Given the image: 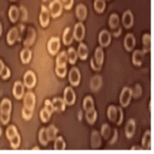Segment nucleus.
Returning a JSON list of instances; mask_svg holds the SVG:
<instances>
[{"label": "nucleus", "mask_w": 154, "mask_h": 154, "mask_svg": "<svg viewBox=\"0 0 154 154\" xmlns=\"http://www.w3.org/2000/svg\"><path fill=\"white\" fill-rule=\"evenodd\" d=\"M50 21V15H49V9L45 7H42V11L40 14V24L42 27H46Z\"/></svg>", "instance_id": "obj_9"}, {"label": "nucleus", "mask_w": 154, "mask_h": 154, "mask_svg": "<svg viewBox=\"0 0 154 154\" xmlns=\"http://www.w3.org/2000/svg\"><path fill=\"white\" fill-rule=\"evenodd\" d=\"M52 104L54 106V111L57 112H62L66 109V103L61 98H54V100L52 101Z\"/></svg>", "instance_id": "obj_21"}, {"label": "nucleus", "mask_w": 154, "mask_h": 154, "mask_svg": "<svg viewBox=\"0 0 154 154\" xmlns=\"http://www.w3.org/2000/svg\"><path fill=\"white\" fill-rule=\"evenodd\" d=\"M83 108L86 112H89V111L94 109V103H93V100L91 96L85 97V99L83 101Z\"/></svg>", "instance_id": "obj_32"}, {"label": "nucleus", "mask_w": 154, "mask_h": 154, "mask_svg": "<svg viewBox=\"0 0 154 154\" xmlns=\"http://www.w3.org/2000/svg\"><path fill=\"white\" fill-rule=\"evenodd\" d=\"M85 36V27L82 22H79L75 25L73 31V37L78 42H81Z\"/></svg>", "instance_id": "obj_5"}, {"label": "nucleus", "mask_w": 154, "mask_h": 154, "mask_svg": "<svg viewBox=\"0 0 154 154\" xmlns=\"http://www.w3.org/2000/svg\"><path fill=\"white\" fill-rule=\"evenodd\" d=\"M111 43V33L105 30L102 31L99 34V44L102 47H106Z\"/></svg>", "instance_id": "obj_11"}, {"label": "nucleus", "mask_w": 154, "mask_h": 154, "mask_svg": "<svg viewBox=\"0 0 154 154\" xmlns=\"http://www.w3.org/2000/svg\"><path fill=\"white\" fill-rule=\"evenodd\" d=\"M45 131H46V135H47V137H48V140L49 141H52L55 138L57 137V128L54 127V125H51L47 128H45Z\"/></svg>", "instance_id": "obj_27"}, {"label": "nucleus", "mask_w": 154, "mask_h": 154, "mask_svg": "<svg viewBox=\"0 0 154 154\" xmlns=\"http://www.w3.org/2000/svg\"><path fill=\"white\" fill-rule=\"evenodd\" d=\"M39 141L41 142L42 145H44V146H46L47 143H48V141H49L45 128H42V129L40 130V132H39Z\"/></svg>", "instance_id": "obj_36"}, {"label": "nucleus", "mask_w": 154, "mask_h": 154, "mask_svg": "<svg viewBox=\"0 0 154 154\" xmlns=\"http://www.w3.org/2000/svg\"><path fill=\"white\" fill-rule=\"evenodd\" d=\"M55 72H57V75L59 78H64L66 75V66H57V68H55Z\"/></svg>", "instance_id": "obj_44"}, {"label": "nucleus", "mask_w": 154, "mask_h": 154, "mask_svg": "<svg viewBox=\"0 0 154 154\" xmlns=\"http://www.w3.org/2000/svg\"><path fill=\"white\" fill-rule=\"evenodd\" d=\"M131 149L132 150H134V149H141V148H139V147H133Z\"/></svg>", "instance_id": "obj_55"}, {"label": "nucleus", "mask_w": 154, "mask_h": 154, "mask_svg": "<svg viewBox=\"0 0 154 154\" xmlns=\"http://www.w3.org/2000/svg\"><path fill=\"white\" fill-rule=\"evenodd\" d=\"M18 134V131H17V128L14 127V125H9V127L7 128V131H6V136L8 137V139H11L14 136Z\"/></svg>", "instance_id": "obj_41"}, {"label": "nucleus", "mask_w": 154, "mask_h": 154, "mask_svg": "<svg viewBox=\"0 0 154 154\" xmlns=\"http://www.w3.org/2000/svg\"><path fill=\"white\" fill-rule=\"evenodd\" d=\"M66 54H67V61H69V63H70L71 65H74L78 59V54L75 51V49L69 48Z\"/></svg>", "instance_id": "obj_33"}, {"label": "nucleus", "mask_w": 154, "mask_h": 154, "mask_svg": "<svg viewBox=\"0 0 154 154\" xmlns=\"http://www.w3.org/2000/svg\"><path fill=\"white\" fill-rule=\"evenodd\" d=\"M86 119L89 124H91V125L94 124V122L97 119V112L94 109H92L89 112H86Z\"/></svg>", "instance_id": "obj_37"}, {"label": "nucleus", "mask_w": 154, "mask_h": 154, "mask_svg": "<svg viewBox=\"0 0 154 154\" xmlns=\"http://www.w3.org/2000/svg\"><path fill=\"white\" fill-rule=\"evenodd\" d=\"M91 68L93 69V70H95V71H99V70H101V68H102L101 66H98L96 64V62H95V60L93 58L91 59Z\"/></svg>", "instance_id": "obj_51"}, {"label": "nucleus", "mask_w": 154, "mask_h": 154, "mask_svg": "<svg viewBox=\"0 0 154 154\" xmlns=\"http://www.w3.org/2000/svg\"><path fill=\"white\" fill-rule=\"evenodd\" d=\"M9 141H10V146L12 149H16L20 147V137L19 134L15 135L11 139H9Z\"/></svg>", "instance_id": "obj_39"}, {"label": "nucleus", "mask_w": 154, "mask_h": 154, "mask_svg": "<svg viewBox=\"0 0 154 154\" xmlns=\"http://www.w3.org/2000/svg\"><path fill=\"white\" fill-rule=\"evenodd\" d=\"M121 32H122V30H121V27H116V29H113V34H114V36L115 37H118L120 34H121Z\"/></svg>", "instance_id": "obj_52"}, {"label": "nucleus", "mask_w": 154, "mask_h": 154, "mask_svg": "<svg viewBox=\"0 0 154 154\" xmlns=\"http://www.w3.org/2000/svg\"><path fill=\"white\" fill-rule=\"evenodd\" d=\"M8 16L11 20V22H16L18 18H19V9L15 6L10 7L8 10Z\"/></svg>", "instance_id": "obj_34"}, {"label": "nucleus", "mask_w": 154, "mask_h": 154, "mask_svg": "<svg viewBox=\"0 0 154 154\" xmlns=\"http://www.w3.org/2000/svg\"><path fill=\"white\" fill-rule=\"evenodd\" d=\"M141 92H142V90H141V87L139 85H136L135 87V90L132 91V95L134 96V98H137L141 95Z\"/></svg>", "instance_id": "obj_49"}, {"label": "nucleus", "mask_w": 154, "mask_h": 154, "mask_svg": "<svg viewBox=\"0 0 154 154\" xmlns=\"http://www.w3.org/2000/svg\"><path fill=\"white\" fill-rule=\"evenodd\" d=\"M131 97H132V90H130L128 87H125L122 90V92L120 95V99H119L120 104L123 107H127L130 103Z\"/></svg>", "instance_id": "obj_2"}, {"label": "nucleus", "mask_w": 154, "mask_h": 154, "mask_svg": "<svg viewBox=\"0 0 154 154\" xmlns=\"http://www.w3.org/2000/svg\"><path fill=\"white\" fill-rule=\"evenodd\" d=\"M136 45V39L132 33H128L124 40V46L128 51H132Z\"/></svg>", "instance_id": "obj_14"}, {"label": "nucleus", "mask_w": 154, "mask_h": 154, "mask_svg": "<svg viewBox=\"0 0 154 154\" xmlns=\"http://www.w3.org/2000/svg\"><path fill=\"white\" fill-rule=\"evenodd\" d=\"M109 26L112 30L119 26V18L116 14H112L109 19Z\"/></svg>", "instance_id": "obj_35"}, {"label": "nucleus", "mask_w": 154, "mask_h": 154, "mask_svg": "<svg viewBox=\"0 0 154 154\" xmlns=\"http://www.w3.org/2000/svg\"><path fill=\"white\" fill-rule=\"evenodd\" d=\"M63 5L60 0H53L49 6V12L53 18H57L61 15Z\"/></svg>", "instance_id": "obj_1"}, {"label": "nucleus", "mask_w": 154, "mask_h": 154, "mask_svg": "<svg viewBox=\"0 0 154 154\" xmlns=\"http://www.w3.org/2000/svg\"><path fill=\"white\" fill-rule=\"evenodd\" d=\"M50 117H51V113H49V112L45 108H44L43 110L40 112V118H41V120L43 121L44 123L48 122Z\"/></svg>", "instance_id": "obj_42"}, {"label": "nucleus", "mask_w": 154, "mask_h": 154, "mask_svg": "<svg viewBox=\"0 0 154 154\" xmlns=\"http://www.w3.org/2000/svg\"><path fill=\"white\" fill-rule=\"evenodd\" d=\"M32 109H29L27 107H24L22 109V116L25 120H30L32 117Z\"/></svg>", "instance_id": "obj_43"}, {"label": "nucleus", "mask_w": 154, "mask_h": 154, "mask_svg": "<svg viewBox=\"0 0 154 154\" xmlns=\"http://www.w3.org/2000/svg\"><path fill=\"white\" fill-rule=\"evenodd\" d=\"M103 59H104V54H103L102 47H97L95 50V54H94V60H95L96 64L98 66H102L103 63Z\"/></svg>", "instance_id": "obj_22"}, {"label": "nucleus", "mask_w": 154, "mask_h": 154, "mask_svg": "<svg viewBox=\"0 0 154 154\" xmlns=\"http://www.w3.org/2000/svg\"><path fill=\"white\" fill-rule=\"evenodd\" d=\"M78 57L81 59V60H86L89 54V50L86 45H84L83 43H80L79 45V48H78Z\"/></svg>", "instance_id": "obj_19"}, {"label": "nucleus", "mask_w": 154, "mask_h": 154, "mask_svg": "<svg viewBox=\"0 0 154 154\" xmlns=\"http://www.w3.org/2000/svg\"><path fill=\"white\" fill-rule=\"evenodd\" d=\"M59 48H60V40L58 37H52L48 44H47V49H48V52L52 54V55H54L57 54V52L59 51Z\"/></svg>", "instance_id": "obj_3"}, {"label": "nucleus", "mask_w": 154, "mask_h": 154, "mask_svg": "<svg viewBox=\"0 0 154 154\" xmlns=\"http://www.w3.org/2000/svg\"><path fill=\"white\" fill-rule=\"evenodd\" d=\"M23 85L28 89H32L36 84V76L32 71H27L23 77Z\"/></svg>", "instance_id": "obj_4"}, {"label": "nucleus", "mask_w": 154, "mask_h": 154, "mask_svg": "<svg viewBox=\"0 0 154 154\" xmlns=\"http://www.w3.org/2000/svg\"><path fill=\"white\" fill-rule=\"evenodd\" d=\"M101 134L105 139H108L110 137V136H111V128L107 124L103 125L102 129H101Z\"/></svg>", "instance_id": "obj_40"}, {"label": "nucleus", "mask_w": 154, "mask_h": 154, "mask_svg": "<svg viewBox=\"0 0 154 154\" xmlns=\"http://www.w3.org/2000/svg\"><path fill=\"white\" fill-rule=\"evenodd\" d=\"M76 100V95L72 88L66 87L64 91V102L67 105H72L74 104Z\"/></svg>", "instance_id": "obj_6"}, {"label": "nucleus", "mask_w": 154, "mask_h": 154, "mask_svg": "<svg viewBox=\"0 0 154 154\" xmlns=\"http://www.w3.org/2000/svg\"><path fill=\"white\" fill-rule=\"evenodd\" d=\"M54 140V149L55 150H64L66 149V142L64 141V139H63L62 137H55Z\"/></svg>", "instance_id": "obj_31"}, {"label": "nucleus", "mask_w": 154, "mask_h": 154, "mask_svg": "<svg viewBox=\"0 0 154 154\" xmlns=\"http://www.w3.org/2000/svg\"><path fill=\"white\" fill-rule=\"evenodd\" d=\"M107 116L110 121L116 122V117H117V107H116L114 105L109 106L108 111H107Z\"/></svg>", "instance_id": "obj_28"}, {"label": "nucleus", "mask_w": 154, "mask_h": 154, "mask_svg": "<svg viewBox=\"0 0 154 154\" xmlns=\"http://www.w3.org/2000/svg\"><path fill=\"white\" fill-rule=\"evenodd\" d=\"M39 149H40V148H38V147H34L32 149V150H39Z\"/></svg>", "instance_id": "obj_57"}, {"label": "nucleus", "mask_w": 154, "mask_h": 154, "mask_svg": "<svg viewBox=\"0 0 154 154\" xmlns=\"http://www.w3.org/2000/svg\"><path fill=\"white\" fill-rule=\"evenodd\" d=\"M116 139H117V131L116 130H115V132H114V137H113V139L110 141V143L111 144H113V143H115V141H116Z\"/></svg>", "instance_id": "obj_53"}, {"label": "nucleus", "mask_w": 154, "mask_h": 154, "mask_svg": "<svg viewBox=\"0 0 154 154\" xmlns=\"http://www.w3.org/2000/svg\"><path fill=\"white\" fill-rule=\"evenodd\" d=\"M32 58V52L29 49H23L20 53V59L23 64H28Z\"/></svg>", "instance_id": "obj_30"}, {"label": "nucleus", "mask_w": 154, "mask_h": 154, "mask_svg": "<svg viewBox=\"0 0 154 154\" xmlns=\"http://www.w3.org/2000/svg\"><path fill=\"white\" fill-rule=\"evenodd\" d=\"M45 108L49 112V113H53V112H54V106L52 104V102H50L49 100H46L45 101Z\"/></svg>", "instance_id": "obj_50"}, {"label": "nucleus", "mask_w": 154, "mask_h": 154, "mask_svg": "<svg viewBox=\"0 0 154 154\" xmlns=\"http://www.w3.org/2000/svg\"><path fill=\"white\" fill-rule=\"evenodd\" d=\"M66 62H67V54H66V52L63 51L57 57V66H66Z\"/></svg>", "instance_id": "obj_29"}, {"label": "nucleus", "mask_w": 154, "mask_h": 154, "mask_svg": "<svg viewBox=\"0 0 154 154\" xmlns=\"http://www.w3.org/2000/svg\"><path fill=\"white\" fill-rule=\"evenodd\" d=\"M124 119V114H123V110L121 107H117V117H116V124L119 125L122 124Z\"/></svg>", "instance_id": "obj_45"}, {"label": "nucleus", "mask_w": 154, "mask_h": 154, "mask_svg": "<svg viewBox=\"0 0 154 154\" xmlns=\"http://www.w3.org/2000/svg\"><path fill=\"white\" fill-rule=\"evenodd\" d=\"M1 33H2V25L0 23V36H1Z\"/></svg>", "instance_id": "obj_56"}, {"label": "nucleus", "mask_w": 154, "mask_h": 154, "mask_svg": "<svg viewBox=\"0 0 154 154\" xmlns=\"http://www.w3.org/2000/svg\"><path fill=\"white\" fill-rule=\"evenodd\" d=\"M76 16L81 21L85 20L87 17V8L83 4H79L76 8Z\"/></svg>", "instance_id": "obj_16"}, {"label": "nucleus", "mask_w": 154, "mask_h": 154, "mask_svg": "<svg viewBox=\"0 0 154 154\" xmlns=\"http://www.w3.org/2000/svg\"><path fill=\"white\" fill-rule=\"evenodd\" d=\"M19 39V32H18V29L17 28H13L11 29L8 33V37H7V41L8 45H14V43Z\"/></svg>", "instance_id": "obj_20"}, {"label": "nucleus", "mask_w": 154, "mask_h": 154, "mask_svg": "<svg viewBox=\"0 0 154 154\" xmlns=\"http://www.w3.org/2000/svg\"><path fill=\"white\" fill-rule=\"evenodd\" d=\"M11 102L8 99H4L0 103V113L10 114L11 112Z\"/></svg>", "instance_id": "obj_25"}, {"label": "nucleus", "mask_w": 154, "mask_h": 154, "mask_svg": "<svg viewBox=\"0 0 154 154\" xmlns=\"http://www.w3.org/2000/svg\"><path fill=\"white\" fill-rule=\"evenodd\" d=\"M73 32L69 27H66L63 33V43L65 45H69L73 43Z\"/></svg>", "instance_id": "obj_17"}, {"label": "nucleus", "mask_w": 154, "mask_h": 154, "mask_svg": "<svg viewBox=\"0 0 154 154\" xmlns=\"http://www.w3.org/2000/svg\"><path fill=\"white\" fill-rule=\"evenodd\" d=\"M142 149H149L151 148V132L149 130L146 131L142 138Z\"/></svg>", "instance_id": "obj_24"}, {"label": "nucleus", "mask_w": 154, "mask_h": 154, "mask_svg": "<svg viewBox=\"0 0 154 154\" xmlns=\"http://www.w3.org/2000/svg\"><path fill=\"white\" fill-rule=\"evenodd\" d=\"M73 3H74V0H64L62 5H63L65 9L69 10V9H71V8L73 6Z\"/></svg>", "instance_id": "obj_48"}, {"label": "nucleus", "mask_w": 154, "mask_h": 154, "mask_svg": "<svg viewBox=\"0 0 154 154\" xmlns=\"http://www.w3.org/2000/svg\"><path fill=\"white\" fill-rule=\"evenodd\" d=\"M0 76H1V78L3 79H7L8 78H9V76H10V70H9V68L8 66H5L4 69L2 70V72L0 73Z\"/></svg>", "instance_id": "obj_47"}, {"label": "nucleus", "mask_w": 154, "mask_h": 154, "mask_svg": "<svg viewBox=\"0 0 154 154\" xmlns=\"http://www.w3.org/2000/svg\"><path fill=\"white\" fill-rule=\"evenodd\" d=\"M24 94V85L20 81H17L13 87V95L18 100H20Z\"/></svg>", "instance_id": "obj_12"}, {"label": "nucleus", "mask_w": 154, "mask_h": 154, "mask_svg": "<svg viewBox=\"0 0 154 154\" xmlns=\"http://www.w3.org/2000/svg\"><path fill=\"white\" fill-rule=\"evenodd\" d=\"M151 49V37L149 33H146L143 36V53H149Z\"/></svg>", "instance_id": "obj_26"}, {"label": "nucleus", "mask_w": 154, "mask_h": 154, "mask_svg": "<svg viewBox=\"0 0 154 154\" xmlns=\"http://www.w3.org/2000/svg\"><path fill=\"white\" fill-rule=\"evenodd\" d=\"M91 148L93 149H97L101 147V145H102L101 136L98 131H96V130L92 131L91 137Z\"/></svg>", "instance_id": "obj_13"}, {"label": "nucleus", "mask_w": 154, "mask_h": 154, "mask_svg": "<svg viewBox=\"0 0 154 154\" xmlns=\"http://www.w3.org/2000/svg\"><path fill=\"white\" fill-rule=\"evenodd\" d=\"M24 107H27L29 109H32L34 108L35 105V95L33 92L32 91H28L25 95H24Z\"/></svg>", "instance_id": "obj_10"}, {"label": "nucleus", "mask_w": 154, "mask_h": 154, "mask_svg": "<svg viewBox=\"0 0 154 154\" xmlns=\"http://www.w3.org/2000/svg\"><path fill=\"white\" fill-rule=\"evenodd\" d=\"M9 119H10V114L0 113V120H1L3 125H7L9 122Z\"/></svg>", "instance_id": "obj_46"}, {"label": "nucleus", "mask_w": 154, "mask_h": 154, "mask_svg": "<svg viewBox=\"0 0 154 154\" xmlns=\"http://www.w3.org/2000/svg\"><path fill=\"white\" fill-rule=\"evenodd\" d=\"M69 82L71 83L72 86H78L80 82V73L79 68L73 67L71 68V70L69 71Z\"/></svg>", "instance_id": "obj_7"}, {"label": "nucleus", "mask_w": 154, "mask_h": 154, "mask_svg": "<svg viewBox=\"0 0 154 154\" xmlns=\"http://www.w3.org/2000/svg\"><path fill=\"white\" fill-rule=\"evenodd\" d=\"M62 1H64V0H62Z\"/></svg>", "instance_id": "obj_59"}, {"label": "nucleus", "mask_w": 154, "mask_h": 154, "mask_svg": "<svg viewBox=\"0 0 154 154\" xmlns=\"http://www.w3.org/2000/svg\"><path fill=\"white\" fill-rule=\"evenodd\" d=\"M143 60H144V53H143V51H139V50L135 51L134 54H133V63H134V65L139 66L142 64Z\"/></svg>", "instance_id": "obj_23"}, {"label": "nucleus", "mask_w": 154, "mask_h": 154, "mask_svg": "<svg viewBox=\"0 0 154 154\" xmlns=\"http://www.w3.org/2000/svg\"><path fill=\"white\" fill-rule=\"evenodd\" d=\"M135 130H136V123L135 120L130 119L128 121L127 125H125V135H127L128 138H130L133 137V135L135 134Z\"/></svg>", "instance_id": "obj_18"}, {"label": "nucleus", "mask_w": 154, "mask_h": 154, "mask_svg": "<svg viewBox=\"0 0 154 154\" xmlns=\"http://www.w3.org/2000/svg\"><path fill=\"white\" fill-rule=\"evenodd\" d=\"M5 66H6L4 65L3 61H2L1 59H0V73L2 72V70H3V69H4V67H5Z\"/></svg>", "instance_id": "obj_54"}, {"label": "nucleus", "mask_w": 154, "mask_h": 154, "mask_svg": "<svg viewBox=\"0 0 154 154\" xmlns=\"http://www.w3.org/2000/svg\"><path fill=\"white\" fill-rule=\"evenodd\" d=\"M94 9L98 13H103L105 9V1L104 0H95L94 1Z\"/></svg>", "instance_id": "obj_38"}, {"label": "nucleus", "mask_w": 154, "mask_h": 154, "mask_svg": "<svg viewBox=\"0 0 154 154\" xmlns=\"http://www.w3.org/2000/svg\"><path fill=\"white\" fill-rule=\"evenodd\" d=\"M102 84H103V80H102V77L101 76H94L92 77L91 80V84H90V86H91V90L92 91H98L100 90V88L102 87Z\"/></svg>", "instance_id": "obj_15"}, {"label": "nucleus", "mask_w": 154, "mask_h": 154, "mask_svg": "<svg viewBox=\"0 0 154 154\" xmlns=\"http://www.w3.org/2000/svg\"><path fill=\"white\" fill-rule=\"evenodd\" d=\"M1 133H2V129H1V127H0V136H1Z\"/></svg>", "instance_id": "obj_58"}, {"label": "nucleus", "mask_w": 154, "mask_h": 154, "mask_svg": "<svg viewBox=\"0 0 154 154\" xmlns=\"http://www.w3.org/2000/svg\"><path fill=\"white\" fill-rule=\"evenodd\" d=\"M122 22H123V25L125 29H129V28H131L133 26L134 17H133V14L130 10H127L125 12H124L123 17H122Z\"/></svg>", "instance_id": "obj_8"}]
</instances>
